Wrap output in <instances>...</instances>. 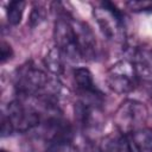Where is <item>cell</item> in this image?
Segmentation results:
<instances>
[{
    "instance_id": "cell-1",
    "label": "cell",
    "mask_w": 152,
    "mask_h": 152,
    "mask_svg": "<svg viewBox=\"0 0 152 152\" xmlns=\"http://www.w3.org/2000/svg\"><path fill=\"white\" fill-rule=\"evenodd\" d=\"M93 15L102 34L114 42H126V24L122 12L110 1H102L93 10Z\"/></svg>"
},
{
    "instance_id": "cell-2",
    "label": "cell",
    "mask_w": 152,
    "mask_h": 152,
    "mask_svg": "<svg viewBox=\"0 0 152 152\" xmlns=\"http://www.w3.org/2000/svg\"><path fill=\"white\" fill-rule=\"evenodd\" d=\"M51 78L31 63L21 65L15 75V90L23 97H42L51 84Z\"/></svg>"
},
{
    "instance_id": "cell-3",
    "label": "cell",
    "mask_w": 152,
    "mask_h": 152,
    "mask_svg": "<svg viewBox=\"0 0 152 152\" xmlns=\"http://www.w3.org/2000/svg\"><path fill=\"white\" fill-rule=\"evenodd\" d=\"M147 118L148 110L142 102L127 99L116 108L113 120L118 131L126 135L145 127Z\"/></svg>"
},
{
    "instance_id": "cell-4",
    "label": "cell",
    "mask_w": 152,
    "mask_h": 152,
    "mask_svg": "<svg viewBox=\"0 0 152 152\" xmlns=\"http://www.w3.org/2000/svg\"><path fill=\"white\" fill-rule=\"evenodd\" d=\"M138 74L131 61H119L107 70L106 83L116 94L124 95L133 91L138 86Z\"/></svg>"
},
{
    "instance_id": "cell-5",
    "label": "cell",
    "mask_w": 152,
    "mask_h": 152,
    "mask_svg": "<svg viewBox=\"0 0 152 152\" xmlns=\"http://www.w3.org/2000/svg\"><path fill=\"white\" fill-rule=\"evenodd\" d=\"M53 39L56 48L71 61H80L81 55L77 46V39L75 28L72 26L71 19L68 17H59L53 27Z\"/></svg>"
},
{
    "instance_id": "cell-6",
    "label": "cell",
    "mask_w": 152,
    "mask_h": 152,
    "mask_svg": "<svg viewBox=\"0 0 152 152\" xmlns=\"http://www.w3.org/2000/svg\"><path fill=\"white\" fill-rule=\"evenodd\" d=\"M5 114L8 116L13 129L17 132H28L40 125V115L32 107L25 106L19 100H13L7 104Z\"/></svg>"
},
{
    "instance_id": "cell-7",
    "label": "cell",
    "mask_w": 152,
    "mask_h": 152,
    "mask_svg": "<svg viewBox=\"0 0 152 152\" xmlns=\"http://www.w3.org/2000/svg\"><path fill=\"white\" fill-rule=\"evenodd\" d=\"M71 23L75 28L77 46H78L81 58L84 61L94 59L97 53V44H96L94 32L86 23L78 19H71Z\"/></svg>"
},
{
    "instance_id": "cell-8",
    "label": "cell",
    "mask_w": 152,
    "mask_h": 152,
    "mask_svg": "<svg viewBox=\"0 0 152 152\" xmlns=\"http://www.w3.org/2000/svg\"><path fill=\"white\" fill-rule=\"evenodd\" d=\"M75 119L84 129L96 127L101 121V104L80 100L75 104Z\"/></svg>"
},
{
    "instance_id": "cell-9",
    "label": "cell",
    "mask_w": 152,
    "mask_h": 152,
    "mask_svg": "<svg viewBox=\"0 0 152 152\" xmlns=\"http://www.w3.org/2000/svg\"><path fill=\"white\" fill-rule=\"evenodd\" d=\"M132 63L139 78L152 81V48L135 46L132 49Z\"/></svg>"
},
{
    "instance_id": "cell-10",
    "label": "cell",
    "mask_w": 152,
    "mask_h": 152,
    "mask_svg": "<svg viewBox=\"0 0 152 152\" xmlns=\"http://www.w3.org/2000/svg\"><path fill=\"white\" fill-rule=\"evenodd\" d=\"M99 152H133L131 142L125 134L120 133H109L104 135L99 144Z\"/></svg>"
},
{
    "instance_id": "cell-11",
    "label": "cell",
    "mask_w": 152,
    "mask_h": 152,
    "mask_svg": "<svg viewBox=\"0 0 152 152\" xmlns=\"http://www.w3.org/2000/svg\"><path fill=\"white\" fill-rule=\"evenodd\" d=\"M64 58L65 56L55 46L48 51L44 58V63L51 74H53L55 76H59L64 74V69H65Z\"/></svg>"
},
{
    "instance_id": "cell-12",
    "label": "cell",
    "mask_w": 152,
    "mask_h": 152,
    "mask_svg": "<svg viewBox=\"0 0 152 152\" xmlns=\"http://www.w3.org/2000/svg\"><path fill=\"white\" fill-rule=\"evenodd\" d=\"M131 135L138 152H152V127H142Z\"/></svg>"
},
{
    "instance_id": "cell-13",
    "label": "cell",
    "mask_w": 152,
    "mask_h": 152,
    "mask_svg": "<svg viewBox=\"0 0 152 152\" xmlns=\"http://www.w3.org/2000/svg\"><path fill=\"white\" fill-rule=\"evenodd\" d=\"M25 6H26L25 1H11V2H8L7 10H6V15H7V20L11 25H18L21 21Z\"/></svg>"
},
{
    "instance_id": "cell-14",
    "label": "cell",
    "mask_w": 152,
    "mask_h": 152,
    "mask_svg": "<svg viewBox=\"0 0 152 152\" xmlns=\"http://www.w3.org/2000/svg\"><path fill=\"white\" fill-rule=\"evenodd\" d=\"M46 18V10L44 6H42L40 4H34L32 7V11L30 13V18H28V24L32 28L39 26Z\"/></svg>"
},
{
    "instance_id": "cell-15",
    "label": "cell",
    "mask_w": 152,
    "mask_h": 152,
    "mask_svg": "<svg viewBox=\"0 0 152 152\" xmlns=\"http://www.w3.org/2000/svg\"><path fill=\"white\" fill-rule=\"evenodd\" d=\"M126 6L133 12H147L152 11V2L147 1H128Z\"/></svg>"
},
{
    "instance_id": "cell-16",
    "label": "cell",
    "mask_w": 152,
    "mask_h": 152,
    "mask_svg": "<svg viewBox=\"0 0 152 152\" xmlns=\"http://www.w3.org/2000/svg\"><path fill=\"white\" fill-rule=\"evenodd\" d=\"M14 52H13V49L11 46L10 43L2 40L1 44H0V61L1 63H6L7 61H10L12 57H13Z\"/></svg>"
},
{
    "instance_id": "cell-17",
    "label": "cell",
    "mask_w": 152,
    "mask_h": 152,
    "mask_svg": "<svg viewBox=\"0 0 152 152\" xmlns=\"http://www.w3.org/2000/svg\"><path fill=\"white\" fill-rule=\"evenodd\" d=\"M14 132L13 129V126L8 119V116L5 114V112L1 114V137L5 138V137H8L11 135L12 133Z\"/></svg>"
},
{
    "instance_id": "cell-18",
    "label": "cell",
    "mask_w": 152,
    "mask_h": 152,
    "mask_svg": "<svg viewBox=\"0 0 152 152\" xmlns=\"http://www.w3.org/2000/svg\"><path fill=\"white\" fill-rule=\"evenodd\" d=\"M0 152H10V151H7V150H5V148H1V151Z\"/></svg>"
},
{
    "instance_id": "cell-19",
    "label": "cell",
    "mask_w": 152,
    "mask_h": 152,
    "mask_svg": "<svg viewBox=\"0 0 152 152\" xmlns=\"http://www.w3.org/2000/svg\"><path fill=\"white\" fill-rule=\"evenodd\" d=\"M71 152H77V150H76V148H74V150H72Z\"/></svg>"
}]
</instances>
